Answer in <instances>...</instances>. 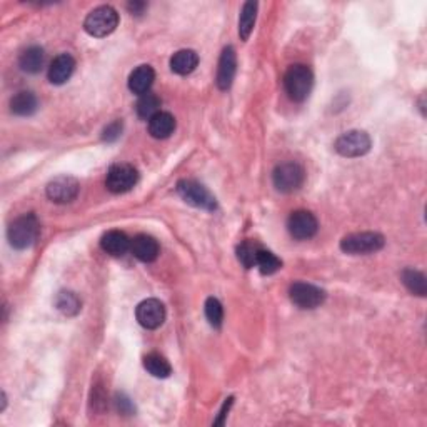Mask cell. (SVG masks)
<instances>
[{"label":"cell","instance_id":"obj_16","mask_svg":"<svg viewBox=\"0 0 427 427\" xmlns=\"http://www.w3.org/2000/svg\"><path fill=\"white\" fill-rule=\"evenodd\" d=\"M155 74L150 65H139L129 77V88L130 92L137 95H143L150 92L152 84H154Z\"/></svg>","mask_w":427,"mask_h":427},{"label":"cell","instance_id":"obj_23","mask_svg":"<svg viewBox=\"0 0 427 427\" xmlns=\"http://www.w3.org/2000/svg\"><path fill=\"white\" fill-rule=\"evenodd\" d=\"M143 367L149 372L150 375L159 379H166L171 375L172 367L169 364L166 357H162L160 354H149V356L143 357Z\"/></svg>","mask_w":427,"mask_h":427},{"label":"cell","instance_id":"obj_1","mask_svg":"<svg viewBox=\"0 0 427 427\" xmlns=\"http://www.w3.org/2000/svg\"><path fill=\"white\" fill-rule=\"evenodd\" d=\"M39 221L33 214H24L8 226L7 239L14 249H29L39 238Z\"/></svg>","mask_w":427,"mask_h":427},{"label":"cell","instance_id":"obj_9","mask_svg":"<svg viewBox=\"0 0 427 427\" xmlns=\"http://www.w3.org/2000/svg\"><path fill=\"white\" fill-rule=\"evenodd\" d=\"M319 229V222L309 210H295L287 219V231L294 239L307 240L314 238Z\"/></svg>","mask_w":427,"mask_h":427},{"label":"cell","instance_id":"obj_31","mask_svg":"<svg viewBox=\"0 0 427 427\" xmlns=\"http://www.w3.org/2000/svg\"><path fill=\"white\" fill-rule=\"evenodd\" d=\"M116 405H117V409H119L122 414H132L134 412L132 401H130L129 397L124 396V394H119V396L116 397Z\"/></svg>","mask_w":427,"mask_h":427},{"label":"cell","instance_id":"obj_19","mask_svg":"<svg viewBox=\"0 0 427 427\" xmlns=\"http://www.w3.org/2000/svg\"><path fill=\"white\" fill-rule=\"evenodd\" d=\"M176 130V119L172 114L162 112L155 114L149 121V134L154 139H167L174 134Z\"/></svg>","mask_w":427,"mask_h":427},{"label":"cell","instance_id":"obj_17","mask_svg":"<svg viewBox=\"0 0 427 427\" xmlns=\"http://www.w3.org/2000/svg\"><path fill=\"white\" fill-rule=\"evenodd\" d=\"M100 247L111 256H124L127 251H130V239L121 231H109L105 232L100 239Z\"/></svg>","mask_w":427,"mask_h":427},{"label":"cell","instance_id":"obj_28","mask_svg":"<svg viewBox=\"0 0 427 427\" xmlns=\"http://www.w3.org/2000/svg\"><path fill=\"white\" fill-rule=\"evenodd\" d=\"M259 245L256 242H251V240H245L238 247V257L239 261L242 262L244 267L251 269L256 267V259H257V252H259Z\"/></svg>","mask_w":427,"mask_h":427},{"label":"cell","instance_id":"obj_6","mask_svg":"<svg viewBox=\"0 0 427 427\" xmlns=\"http://www.w3.org/2000/svg\"><path fill=\"white\" fill-rule=\"evenodd\" d=\"M304 169L295 162H284L279 164L272 172V183L279 192L290 194L301 189L304 184Z\"/></svg>","mask_w":427,"mask_h":427},{"label":"cell","instance_id":"obj_20","mask_svg":"<svg viewBox=\"0 0 427 427\" xmlns=\"http://www.w3.org/2000/svg\"><path fill=\"white\" fill-rule=\"evenodd\" d=\"M37 107H39V100L29 91L17 92L10 99V111L19 117L32 116V114L37 112Z\"/></svg>","mask_w":427,"mask_h":427},{"label":"cell","instance_id":"obj_5","mask_svg":"<svg viewBox=\"0 0 427 427\" xmlns=\"http://www.w3.org/2000/svg\"><path fill=\"white\" fill-rule=\"evenodd\" d=\"M177 194L183 197V201L187 202L189 205L197 207V209L204 210H215L217 209V202L215 197L207 190L204 185L199 184L197 180L184 179L177 184Z\"/></svg>","mask_w":427,"mask_h":427},{"label":"cell","instance_id":"obj_22","mask_svg":"<svg viewBox=\"0 0 427 427\" xmlns=\"http://www.w3.org/2000/svg\"><path fill=\"white\" fill-rule=\"evenodd\" d=\"M257 3L256 2H245L240 10L239 17V36L242 40H247L251 37L257 19Z\"/></svg>","mask_w":427,"mask_h":427},{"label":"cell","instance_id":"obj_27","mask_svg":"<svg viewBox=\"0 0 427 427\" xmlns=\"http://www.w3.org/2000/svg\"><path fill=\"white\" fill-rule=\"evenodd\" d=\"M256 267L259 269L261 274H264V276H272V274H276L277 270L282 269V261L279 259L276 254L259 249L256 259Z\"/></svg>","mask_w":427,"mask_h":427},{"label":"cell","instance_id":"obj_33","mask_svg":"<svg viewBox=\"0 0 427 427\" xmlns=\"http://www.w3.org/2000/svg\"><path fill=\"white\" fill-rule=\"evenodd\" d=\"M130 12H132V15H141L143 12V8H146V3L143 2H130L129 6H127Z\"/></svg>","mask_w":427,"mask_h":427},{"label":"cell","instance_id":"obj_11","mask_svg":"<svg viewBox=\"0 0 427 427\" xmlns=\"http://www.w3.org/2000/svg\"><path fill=\"white\" fill-rule=\"evenodd\" d=\"M139 324L146 329H157L166 320V307L157 299H146L135 309Z\"/></svg>","mask_w":427,"mask_h":427},{"label":"cell","instance_id":"obj_25","mask_svg":"<svg viewBox=\"0 0 427 427\" xmlns=\"http://www.w3.org/2000/svg\"><path fill=\"white\" fill-rule=\"evenodd\" d=\"M80 306H82V302H80V299L77 297V294L75 293H70V290H62V293L57 294L56 307L62 312L63 316H67V317L77 316L80 312Z\"/></svg>","mask_w":427,"mask_h":427},{"label":"cell","instance_id":"obj_18","mask_svg":"<svg viewBox=\"0 0 427 427\" xmlns=\"http://www.w3.org/2000/svg\"><path fill=\"white\" fill-rule=\"evenodd\" d=\"M199 65V56L196 50L184 49L176 52L171 59V70L179 75H189Z\"/></svg>","mask_w":427,"mask_h":427},{"label":"cell","instance_id":"obj_15","mask_svg":"<svg viewBox=\"0 0 427 427\" xmlns=\"http://www.w3.org/2000/svg\"><path fill=\"white\" fill-rule=\"evenodd\" d=\"M75 70V61L69 54H61L54 59L49 67V80L56 86H62L72 77Z\"/></svg>","mask_w":427,"mask_h":427},{"label":"cell","instance_id":"obj_32","mask_svg":"<svg viewBox=\"0 0 427 427\" xmlns=\"http://www.w3.org/2000/svg\"><path fill=\"white\" fill-rule=\"evenodd\" d=\"M232 397H229V399H226V403H224V407L221 409V412H219V419L214 422L215 426H222L224 424V421H226V416H227V412H229V409H231V405H232Z\"/></svg>","mask_w":427,"mask_h":427},{"label":"cell","instance_id":"obj_13","mask_svg":"<svg viewBox=\"0 0 427 427\" xmlns=\"http://www.w3.org/2000/svg\"><path fill=\"white\" fill-rule=\"evenodd\" d=\"M235 70H238V57H235L234 47H226L222 50L221 59H219V69H217V79L215 84L221 91H227L231 88L232 82H234Z\"/></svg>","mask_w":427,"mask_h":427},{"label":"cell","instance_id":"obj_7","mask_svg":"<svg viewBox=\"0 0 427 427\" xmlns=\"http://www.w3.org/2000/svg\"><path fill=\"white\" fill-rule=\"evenodd\" d=\"M371 137L364 130H349L336 141V150L342 157H361L371 150Z\"/></svg>","mask_w":427,"mask_h":427},{"label":"cell","instance_id":"obj_8","mask_svg":"<svg viewBox=\"0 0 427 427\" xmlns=\"http://www.w3.org/2000/svg\"><path fill=\"white\" fill-rule=\"evenodd\" d=\"M139 183L137 169L130 164H116L109 169L107 177H105V185L114 194L129 192Z\"/></svg>","mask_w":427,"mask_h":427},{"label":"cell","instance_id":"obj_26","mask_svg":"<svg viewBox=\"0 0 427 427\" xmlns=\"http://www.w3.org/2000/svg\"><path fill=\"white\" fill-rule=\"evenodd\" d=\"M401 277H403V284L407 287L409 293L424 297L426 293H427V284H426L424 274L419 272V270H416V269H405Z\"/></svg>","mask_w":427,"mask_h":427},{"label":"cell","instance_id":"obj_4","mask_svg":"<svg viewBox=\"0 0 427 427\" xmlns=\"http://www.w3.org/2000/svg\"><path fill=\"white\" fill-rule=\"evenodd\" d=\"M386 240L378 232H356V234L346 235L341 240V249L350 256H361V254H374L384 247Z\"/></svg>","mask_w":427,"mask_h":427},{"label":"cell","instance_id":"obj_21","mask_svg":"<svg viewBox=\"0 0 427 427\" xmlns=\"http://www.w3.org/2000/svg\"><path fill=\"white\" fill-rule=\"evenodd\" d=\"M44 62H45L44 49L37 47V45L24 50L22 56L19 59L20 69L27 72V74H39L42 67H44Z\"/></svg>","mask_w":427,"mask_h":427},{"label":"cell","instance_id":"obj_3","mask_svg":"<svg viewBox=\"0 0 427 427\" xmlns=\"http://www.w3.org/2000/svg\"><path fill=\"white\" fill-rule=\"evenodd\" d=\"M119 25V14L111 6H100L87 15L84 29L92 37H107Z\"/></svg>","mask_w":427,"mask_h":427},{"label":"cell","instance_id":"obj_12","mask_svg":"<svg viewBox=\"0 0 427 427\" xmlns=\"http://www.w3.org/2000/svg\"><path fill=\"white\" fill-rule=\"evenodd\" d=\"M80 185L74 177H57V179L50 180L47 185V197L56 204H69V202L75 201L79 196Z\"/></svg>","mask_w":427,"mask_h":427},{"label":"cell","instance_id":"obj_2","mask_svg":"<svg viewBox=\"0 0 427 427\" xmlns=\"http://www.w3.org/2000/svg\"><path fill=\"white\" fill-rule=\"evenodd\" d=\"M312 86H314V75L307 65L302 63H295L290 65L289 70L286 72L284 87L287 95L294 100V102H304L311 94Z\"/></svg>","mask_w":427,"mask_h":427},{"label":"cell","instance_id":"obj_10","mask_svg":"<svg viewBox=\"0 0 427 427\" xmlns=\"http://www.w3.org/2000/svg\"><path fill=\"white\" fill-rule=\"evenodd\" d=\"M290 301L301 309H316L325 301V293L307 282H295L289 289Z\"/></svg>","mask_w":427,"mask_h":427},{"label":"cell","instance_id":"obj_29","mask_svg":"<svg viewBox=\"0 0 427 427\" xmlns=\"http://www.w3.org/2000/svg\"><path fill=\"white\" fill-rule=\"evenodd\" d=\"M205 317L212 327L219 329L222 325L224 309H222V304L219 302L215 297H209L205 301Z\"/></svg>","mask_w":427,"mask_h":427},{"label":"cell","instance_id":"obj_14","mask_svg":"<svg viewBox=\"0 0 427 427\" xmlns=\"http://www.w3.org/2000/svg\"><path fill=\"white\" fill-rule=\"evenodd\" d=\"M130 252L142 262H154L159 257V242L152 235L139 234L130 240Z\"/></svg>","mask_w":427,"mask_h":427},{"label":"cell","instance_id":"obj_24","mask_svg":"<svg viewBox=\"0 0 427 427\" xmlns=\"http://www.w3.org/2000/svg\"><path fill=\"white\" fill-rule=\"evenodd\" d=\"M135 111H137V116L143 121H150L155 114L160 112V99L152 92H147V94L141 95V99L137 100V105H135Z\"/></svg>","mask_w":427,"mask_h":427},{"label":"cell","instance_id":"obj_30","mask_svg":"<svg viewBox=\"0 0 427 427\" xmlns=\"http://www.w3.org/2000/svg\"><path fill=\"white\" fill-rule=\"evenodd\" d=\"M122 135V122L121 121H114L104 129L102 139L105 142H116Z\"/></svg>","mask_w":427,"mask_h":427}]
</instances>
